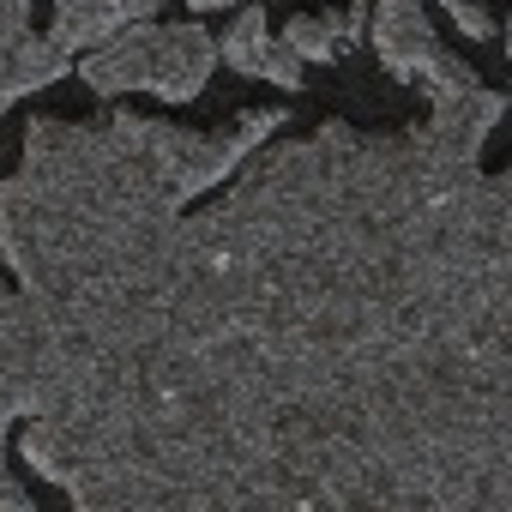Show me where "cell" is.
Returning a JSON list of instances; mask_svg holds the SVG:
<instances>
[{
    "mask_svg": "<svg viewBox=\"0 0 512 512\" xmlns=\"http://www.w3.org/2000/svg\"><path fill=\"white\" fill-rule=\"evenodd\" d=\"M73 506H506L512 97L272 145L73 320Z\"/></svg>",
    "mask_w": 512,
    "mask_h": 512,
    "instance_id": "obj_1",
    "label": "cell"
},
{
    "mask_svg": "<svg viewBox=\"0 0 512 512\" xmlns=\"http://www.w3.org/2000/svg\"><path fill=\"white\" fill-rule=\"evenodd\" d=\"M278 127H290L284 109H247L217 133L127 109L103 121H31L19 175L0 181V260L37 308H61L163 241Z\"/></svg>",
    "mask_w": 512,
    "mask_h": 512,
    "instance_id": "obj_2",
    "label": "cell"
},
{
    "mask_svg": "<svg viewBox=\"0 0 512 512\" xmlns=\"http://www.w3.org/2000/svg\"><path fill=\"white\" fill-rule=\"evenodd\" d=\"M217 61H223V43L205 25H127L97 49H85L79 79L97 97L151 91L163 103H193Z\"/></svg>",
    "mask_w": 512,
    "mask_h": 512,
    "instance_id": "obj_3",
    "label": "cell"
},
{
    "mask_svg": "<svg viewBox=\"0 0 512 512\" xmlns=\"http://www.w3.org/2000/svg\"><path fill=\"white\" fill-rule=\"evenodd\" d=\"M368 37H374V55L392 79L404 85H422L428 103H446V97H464L470 85H482L428 25L422 0H374L368 7Z\"/></svg>",
    "mask_w": 512,
    "mask_h": 512,
    "instance_id": "obj_4",
    "label": "cell"
},
{
    "mask_svg": "<svg viewBox=\"0 0 512 512\" xmlns=\"http://www.w3.org/2000/svg\"><path fill=\"white\" fill-rule=\"evenodd\" d=\"M67 73H73V55L55 37L31 31V0H0V109L61 85Z\"/></svg>",
    "mask_w": 512,
    "mask_h": 512,
    "instance_id": "obj_5",
    "label": "cell"
},
{
    "mask_svg": "<svg viewBox=\"0 0 512 512\" xmlns=\"http://www.w3.org/2000/svg\"><path fill=\"white\" fill-rule=\"evenodd\" d=\"M223 67L253 73V79H272L278 91H302V85H308V79H302L308 61H302L290 43H272V25H266L260 7H241V19L223 31Z\"/></svg>",
    "mask_w": 512,
    "mask_h": 512,
    "instance_id": "obj_6",
    "label": "cell"
},
{
    "mask_svg": "<svg viewBox=\"0 0 512 512\" xmlns=\"http://www.w3.org/2000/svg\"><path fill=\"white\" fill-rule=\"evenodd\" d=\"M157 7H163V0H61L49 37H55L67 55H79V49H97L103 37L127 31V25H145Z\"/></svg>",
    "mask_w": 512,
    "mask_h": 512,
    "instance_id": "obj_7",
    "label": "cell"
},
{
    "mask_svg": "<svg viewBox=\"0 0 512 512\" xmlns=\"http://www.w3.org/2000/svg\"><path fill=\"white\" fill-rule=\"evenodd\" d=\"M368 7L374 0H350V13H302L284 25V43L302 61H338L344 49H356L368 37Z\"/></svg>",
    "mask_w": 512,
    "mask_h": 512,
    "instance_id": "obj_8",
    "label": "cell"
},
{
    "mask_svg": "<svg viewBox=\"0 0 512 512\" xmlns=\"http://www.w3.org/2000/svg\"><path fill=\"white\" fill-rule=\"evenodd\" d=\"M434 7H446V19H452L470 43H494V31H500V25H494V13H488V7H476V0H434Z\"/></svg>",
    "mask_w": 512,
    "mask_h": 512,
    "instance_id": "obj_9",
    "label": "cell"
},
{
    "mask_svg": "<svg viewBox=\"0 0 512 512\" xmlns=\"http://www.w3.org/2000/svg\"><path fill=\"white\" fill-rule=\"evenodd\" d=\"M193 13H217V7H235V0H187Z\"/></svg>",
    "mask_w": 512,
    "mask_h": 512,
    "instance_id": "obj_10",
    "label": "cell"
},
{
    "mask_svg": "<svg viewBox=\"0 0 512 512\" xmlns=\"http://www.w3.org/2000/svg\"><path fill=\"white\" fill-rule=\"evenodd\" d=\"M506 55H512V25H506Z\"/></svg>",
    "mask_w": 512,
    "mask_h": 512,
    "instance_id": "obj_11",
    "label": "cell"
}]
</instances>
